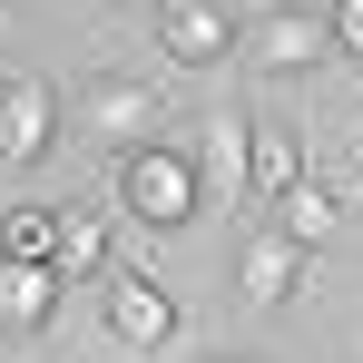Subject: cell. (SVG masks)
I'll list each match as a JSON object with an SVG mask.
<instances>
[{
  "mask_svg": "<svg viewBox=\"0 0 363 363\" xmlns=\"http://www.w3.org/2000/svg\"><path fill=\"white\" fill-rule=\"evenodd\" d=\"M108 206L128 226H147V236H186L206 216V177H196V157L177 138H138V147L108 157Z\"/></svg>",
  "mask_w": 363,
  "mask_h": 363,
  "instance_id": "6da1fadb",
  "label": "cell"
},
{
  "mask_svg": "<svg viewBox=\"0 0 363 363\" xmlns=\"http://www.w3.org/2000/svg\"><path fill=\"white\" fill-rule=\"evenodd\" d=\"M177 79V69H167ZM167 79L157 69H99L79 89V118H89V147H138V138H167Z\"/></svg>",
  "mask_w": 363,
  "mask_h": 363,
  "instance_id": "7a4b0ae2",
  "label": "cell"
},
{
  "mask_svg": "<svg viewBox=\"0 0 363 363\" xmlns=\"http://www.w3.org/2000/svg\"><path fill=\"white\" fill-rule=\"evenodd\" d=\"M99 295H108L99 314H108V334H118L128 354H167V344L186 334L177 295H167V285H157L147 265H108V275H99Z\"/></svg>",
  "mask_w": 363,
  "mask_h": 363,
  "instance_id": "3957f363",
  "label": "cell"
},
{
  "mask_svg": "<svg viewBox=\"0 0 363 363\" xmlns=\"http://www.w3.org/2000/svg\"><path fill=\"white\" fill-rule=\"evenodd\" d=\"M236 40H245L236 0H167V10H157V60L167 69H226Z\"/></svg>",
  "mask_w": 363,
  "mask_h": 363,
  "instance_id": "277c9868",
  "label": "cell"
},
{
  "mask_svg": "<svg viewBox=\"0 0 363 363\" xmlns=\"http://www.w3.org/2000/svg\"><path fill=\"white\" fill-rule=\"evenodd\" d=\"M0 157L10 167H50L60 157V79H40V69L0 79Z\"/></svg>",
  "mask_w": 363,
  "mask_h": 363,
  "instance_id": "5b68a950",
  "label": "cell"
},
{
  "mask_svg": "<svg viewBox=\"0 0 363 363\" xmlns=\"http://www.w3.org/2000/svg\"><path fill=\"white\" fill-rule=\"evenodd\" d=\"M304 275H314V255H304L285 226H245V245H236V304L285 314V304L304 295Z\"/></svg>",
  "mask_w": 363,
  "mask_h": 363,
  "instance_id": "8992f818",
  "label": "cell"
},
{
  "mask_svg": "<svg viewBox=\"0 0 363 363\" xmlns=\"http://www.w3.org/2000/svg\"><path fill=\"white\" fill-rule=\"evenodd\" d=\"M245 69H265V79H295V69H324V10L295 0V10H255V30L236 40Z\"/></svg>",
  "mask_w": 363,
  "mask_h": 363,
  "instance_id": "52a82bcc",
  "label": "cell"
},
{
  "mask_svg": "<svg viewBox=\"0 0 363 363\" xmlns=\"http://www.w3.org/2000/svg\"><path fill=\"white\" fill-rule=\"evenodd\" d=\"M295 177H314V167H304V128L285 118V108H255V118H245V196L275 206Z\"/></svg>",
  "mask_w": 363,
  "mask_h": 363,
  "instance_id": "ba28073f",
  "label": "cell"
},
{
  "mask_svg": "<svg viewBox=\"0 0 363 363\" xmlns=\"http://www.w3.org/2000/svg\"><path fill=\"white\" fill-rule=\"evenodd\" d=\"M196 177H206V206H245V108H206L196 128Z\"/></svg>",
  "mask_w": 363,
  "mask_h": 363,
  "instance_id": "9c48e42d",
  "label": "cell"
},
{
  "mask_svg": "<svg viewBox=\"0 0 363 363\" xmlns=\"http://www.w3.org/2000/svg\"><path fill=\"white\" fill-rule=\"evenodd\" d=\"M0 324L10 334H50L60 324V265H10L0 255Z\"/></svg>",
  "mask_w": 363,
  "mask_h": 363,
  "instance_id": "30bf717a",
  "label": "cell"
},
{
  "mask_svg": "<svg viewBox=\"0 0 363 363\" xmlns=\"http://www.w3.org/2000/svg\"><path fill=\"white\" fill-rule=\"evenodd\" d=\"M60 275H108V196H79L60 206V255H50Z\"/></svg>",
  "mask_w": 363,
  "mask_h": 363,
  "instance_id": "8fae6325",
  "label": "cell"
},
{
  "mask_svg": "<svg viewBox=\"0 0 363 363\" xmlns=\"http://www.w3.org/2000/svg\"><path fill=\"white\" fill-rule=\"evenodd\" d=\"M0 255H10V265H50V255H60V206H40V196L0 206Z\"/></svg>",
  "mask_w": 363,
  "mask_h": 363,
  "instance_id": "7c38bea8",
  "label": "cell"
},
{
  "mask_svg": "<svg viewBox=\"0 0 363 363\" xmlns=\"http://www.w3.org/2000/svg\"><path fill=\"white\" fill-rule=\"evenodd\" d=\"M275 226L304 245V255H324V236H334V186H314V177H295L285 196H275Z\"/></svg>",
  "mask_w": 363,
  "mask_h": 363,
  "instance_id": "4fadbf2b",
  "label": "cell"
},
{
  "mask_svg": "<svg viewBox=\"0 0 363 363\" xmlns=\"http://www.w3.org/2000/svg\"><path fill=\"white\" fill-rule=\"evenodd\" d=\"M314 10H324V50L344 69H363V0H314Z\"/></svg>",
  "mask_w": 363,
  "mask_h": 363,
  "instance_id": "5bb4252c",
  "label": "cell"
},
{
  "mask_svg": "<svg viewBox=\"0 0 363 363\" xmlns=\"http://www.w3.org/2000/svg\"><path fill=\"white\" fill-rule=\"evenodd\" d=\"M0 50H10V20H0Z\"/></svg>",
  "mask_w": 363,
  "mask_h": 363,
  "instance_id": "9a60e30c",
  "label": "cell"
},
{
  "mask_svg": "<svg viewBox=\"0 0 363 363\" xmlns=\"http://www.w3.org/2000/svg\"><path fill=\"white\" fill-rule=\"evenodd\" d=\"M206 363H236V354H206Z\"/></svg>",
  "mask_w": 363,
  "mask_h": 363,
  "instance_id": "2e32d148",
  "label": "cell"
},
{
  "mask_svg": "<svg viewBox=\"0 0 363 363\" xmlns=\"http://www.w3.org/2000/svg\"><path fill=\"white\" fill-rule=\"evenodd\" d=\"M157 10H167V0H157Z\"/></svg>",
  "mask_w": 363,
  "mask_h": 363,
  "instance_id": "e0dca14e",
  "label": "cell"
}]
</instances>
